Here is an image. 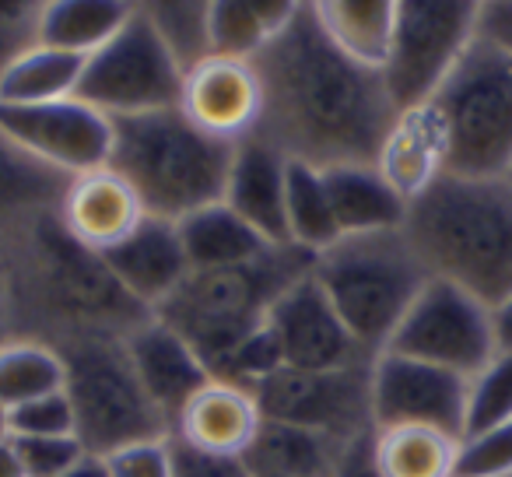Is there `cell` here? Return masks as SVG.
I'll return each mask as SVG.
<instances>
[{"label": "cell", "mask_w": 512, "mask_h": 477, "mask_svg": "<svg viewBox=\"0 0 512 477\" xmlns=\"http://www.w3.org/2000/svg\"><path fill=\"white\" fill-rule=\"evenodd\" d=\"M369 369L372 362L327 372H302L281 365L278 372H271L249 390H253L267 421L313 428V432H323L337 442H358L376 432Z\"/></svg>", "instance_id": "7c38bea8"}, {"label": "cell", "mask_w": 512, "mask_h": 477, "mask_svg": "<svg viewBox=\"0 0 512 477\" xmlns=\"http://www.w3.org/2000/svg\"><path fill=\"white\" fill-rule=\"evenodd\" d=\"M505 179H509V183H512V165H509V172H505Z\"/></svg>", "instance_id": "f907efd6"}, {"label": "cell", "mask_w": 512, "mask_h": 477, "mask_svg": "<svg viewBox=\"0 0 512 477\" xmlns=\"http://www.w3.org/2000/svg\"><path fill=\"white\" fill-rule=\"evenodd\" d=\"M50 0H0V67L36 46L39 18Z\"/></svg>", "instance_id": "f35d334b"}, {"label": "cell", "mask_w": 512, "mask_h": 477, "mask_svg": "<svg viewBox=\"0 0 512 477\" xmlns=\"http://www.w3.org/2000/svg\"><path fill=\"white\" fill-rule=\"evenodd\" d=\"M235 144L193 127L176 109L113 120L109 165L127 179L151 218L183 221L225 197Z\"/></svg>", "instance_id": "5b68a950"}, {"label": "cell", "mask_w": 512, "mask_h": 477, "mask_svg": "<svg viewBox=\"0 0 512 477\" xmlns=\"http://www.w3.org/2000/svg\"><path fill=\"white\" fill-rule=\"evenodd\" d=\"M57 390H64V358L57 348L22 337L0 348V404L8 411Z\"/></svg>", "instance_id": "1f68e13d"}, {"label": "cell", "mask_w": 512, "mask_h": 477, "mask_svg": "<svg viewBox=\"0 0 512 477\" xmlns=\"http://www.w3.org/2000/svg\"><path fill=\"white\" fill-rule=\"evenodd\" d=\"M453 477H460V474H453Z\"/></svg>", "instance_id": "816d5d0a"}, {"label": "cell", "mask_w": 512, "mask_h": 477, "mask_svg": "<svg viewBox=\"0 0 512 477\" xmlns=\"http://www.w3.org/2000/svg\"><path fill=\"white\" fill-rule=\"evenodd\" d=\"M271 43V32L253 15L246 0H207L204 11V50L221 57L253 60Z\"/></svg>", "instance_id": "d6a6232c"}, {"label": "cell", "mask_w": 512, "mask_h": 477, "mask_svg": "<svg viewBox=\"0 0 512 477\" xmlns=\"http://www.w3.org/2000/svg\"><path fill=\"white\" fill-rule=\"evenodd\" d=\"M491 320H495L498 351H512V295L505 302H498L495 309H491Z\"/></svg>", "instance_id": "bcb514c9"}, {"label": "cell", "mask_w": 512, "mask_h": 477, "mask_svg": "<svg viewBox=\"0 0 512 477\" xmlns=\"http://www.w3.org/2000/svg\"><path fill=\"white\" fill-rule=\"evenodd\" d=\"M376 169L407 204L421 197L439 176H446V134L428 102L400 109L379 148Z\"/></svg>", "instance_id": "7402d4cb"}, {"label": "cell", "mask_w": 512, "mask_h": 477, "mask_svg": "<svg viewBox=\"0 0 512 477\" xmlns=\"http://www.w3.org/2000/svg\"><path fill=\"white\" fill-rule=\"evenodd\" d=\"M183 71L186 64L176 57L162 29L144 11H137L120 36L85 57L78 99L106 113L109 120L176 109Z\"/></svg>", "instance_id": "9c48e42d"}, {"label": "cell", "mask_w": 512, "mask_h": 477, "mask_svg": "<svg viewBox=\"0 0 512 477\" xmlns=\"http://www.w3.org/2000/svg\"><path fill=\"white\" fill-rule=\"evenodd\" d=\"M288 158L264 141L260 134H249L235 144L232 169L225 183V204L239 218H246L271 246H288L285 221V193H288Z\"/></svg>", "instance_id": "44dd1931"}, {"label": "cell", "mask_w": 512, "mask_h": 477, "mask_svg": "<svg viewBox=\"0 0 512 477\" xmlns=\"http://www.w3.org/2000/svg\"><path fill=\"white\" fill-rule=\"evenodd\" d=\"M372 460L383 477H453L460 460V439L421 425L376 428Z\"/></svg>", "instance_id": "f546056e"}, {"label": "cell", "mask_w": 512, "mask_h": 477, "mask_svg": "<svg viewBox=\"0 0 512 477\" xmlns=\"http://www.w3.org/2000/svg\"><path fill=\"white\" fill-rule=\"evenodd\" d=\"M274 344L285 369L302 372H327V369H348V365H365L372 355L355 341L348 323L337 316L323 288L316 285L313 271L299 278L267 316Z\"/></svg>", "instance_id": "9a60e30c"}, {"label": "cell", "mask_w": 512, "mask_h": 477, "mask_svg": "<svg viewBox=\"0 0 512 477\" xmlns=\"http://www.w3.org/2000/svg\"><path fill=\"white\" fill-rule=\"evenodd\" d=\"M0 127L64 176L102 169L113 151V120L78 95L43 106H0Z\"/></svg>", "instance_id": "5bb4252c"}, {"label": "cell", "mask_w": 512, "mask_h": 477, "mask_svg": "<svg viewBox=\"0 0 512 477\" xmlns=\"http://www.w3.org/2000/svg\"><path fill=\"white\" fill-rule=\"evenodd\" d=\"M81 71L85 57L43 43L29 46L0 67V106H43V102L74 99Z\"/></svg>", "instance_id": "83f0119b"}, {"label": "cell", "mask_w": 512, "mask_h": 477, "mask_svg": "<svg viewBox=\"0 0 512 477\" xmlns=\"http://www.w3.org/2000/svg\"><path fill=\"white\" fill-rule=\"evenodd\" d=\"M137 11L141 0H50L39 18L36 43L92 57L134 22Z\"/></svg>", "instance_id": "484cf974"}, {"label": "cell", "mask_w": 512, "mask_h": 477, "mask_svg": "<svg viewBox=\"0 0 512 477\" xmlns=\"http://www.w3.org/2000/svg\"><path fill=\"white\" fill-rule=\"evenodd\" d=\"M460 477H512V418L460 439Z\"/></svg>", "instance_id": "d590c367"}, {"label": "cell", "mask_w": 512, "mask_h": 477, "mask_svg": "<svg viewBox=\"0 0 512 477\" xmlns=\"http://www.w3.org/2000/svg\"><path fill=\"white\" fill-rule=\"evenodd\" d=\"M123 348H127V358L141 379L144 393L165 414L169 425L179 407L211 379V369L200 362L190 341L158 316L144 320L134 334L123 337Z\"/></svg>", "instance_id": "d6986e66"}, {"label": "cell", "mask_w": 512, "mask_h": 477, "mask_svg": "<svg viewBox=\"0 0 512 477\" xmlns=\"http://www.w3.org/2000/svg\"><path fill=\"white\" fill-rule=\"evenodd\" d=\"M285 221L288 246L302 253H323L341 239V228L334 221L330 193L323 183V169L292 162L288 165V193H285Z\"/></svg>", "instance_id": "4dcf8cb0"}, {"label": "cell", "mask_w": 512, "mask_h": 477, "mask_svg": "<svg viewBox=\"0 0 512 477\" xmlns=\"http://www.w3.org/2000/svg\"><path fill=\"white\" fill-rule=\"evenodd\" d=\"M348 446L351 442H337L313 428L264 418L246 463L253 477H334Z\"/></svg>", "instance_id": "d4e9b609"}, {"label": "cell", "mask_w": 512, "mask_h": 477, "mask_svg": "<svg viewBox=\"0 0 512 477\" xmlns=\"http://www.w3.org/2000/svg\"><path fill=\"white\" fill-rule=\"evenodd\" d=\"M113 477H169L172 474V449L169 435L162 439H141L116 453L102 456Z\"/></svg>", "instance_id": "ab89813d"}, {"label": "cell", "mask_w": 512, "mask_h": 477, "mask_svg": "<svg viewBox=\"0 0 512 477\" xmlns=\"http://www.w3.org/2000/svg\"><path fill=\"white\" fill-rule=\"evenodd\" d=\"M404 235L432 278L460 285L488 309L512 295V183L439 176L407 204Z\"/></svg>", "instance_id": "3957f363"}, {"label": "cell", "mask_w": 512, "mask_h": 477, "mask_svg": "<svg viewBox=\"0 0 512 477\" xmlns=\"http://www.w3.org/2000/svg\"><path fill=\"white\" fill-rule=\"evenodd\" d=\"M172 474L169 477H253L246 456H225V453H207V449H193L186 442L172 439Z\"/></svg>", "instance_id": "60d3db41"}, {"label": "cell", "mask_w": 512, "mask_h": 477, "mask_svg": "<svg viewBox=\"0 0 512 477\" xmlns=\"http://www.w3.org/2000/svg\"><path fill=\"white\" fill-rule=\"evenodd\" d=\"M141 11L162 29L169 46L186 67L204 57V11L207 0H141Z\"/></svg>", "instance_id": "e575fe53"}, {"label": "cell", "mask_w": 512, "mask_h": 477, "mask_svg": "<svg viewBox=\"0 0 512 477\" xmlns=\"http://www.w3.org/2000/svg\"><path fill=\"white\" fill-rule=\"evenodd\" d=\"M57 218L81 246L95 253H109L148 218V211H144L134 186L113 165H102V169L71 176L64 200L57 207Z\"/></svg>", "instance_id": "e0dca14e"}, {"label": "cell", "mask_w": 512, "mask_h": 477, "mask_svg": "<svg viewBox=\"0 0 512 477\" xmlns=\"http://www.w3.org/2000/svg\"><path fill=\"white\" fill-rule=\"evenodd\" d=\"M11 435H74V411L64 390L11 411Z\"/></svg>", "instance_id": "74e56055"}, {"label": "cell", "mask_w": 512, "mask_h": 477, "mask_svg": "<svg viewBox=\"0 0 512 477\" xmlns=\"http://www.w3.org/2000/svg\"><path fill=\"white\" fill-rule=\"evenodd\" d=\"M179 113L218 141L239 144L264 116V85L253 60L204 53L183 71Z\"/></svg>", "instance_id": "2e32d148"}, {"label": "cell", "mask_w": 512, "mask_h": 477, "mask_svg": "<svg viewBox=\"0 0 512 477\" xmlns=\"http://www.w3.org/2000/svg\"><path fill=\"white\" fill-rule=\"evenodd\" d=\"M60 358L64 393L74 411V435L85 453L109 456L130 442L169 435V421L144 393L123 337H85L64 344Z\"/></svg>", "instance_id": "ba28073f"}, {"label": "cell", "mask_w": 512, "mask_h": 477, "mask_svg": "<svg viewBox=\"0 0 512 477\" xmlns=\"http://www.w3.org/2000/svg\"><path fill=\"white\" fill-rule=\"evenodd\" d=\"M64 477H113V474H109V467H106V460H102V456H92V453H88L85 460H81L78 467L67 470Z\"/></svg>", "instance_id": "c3c4849f"}, {"label": "cell", "mask_w": 512, "mask_h": 477, "mask_svg": "<svg viewBox=\"0 0 512 477\" xmlns=\"http://www.w3.org/2000/svg\"><path fill=\"white\" fill-rule=\"evenodd\" d=\"M260 425H264V411L256 404L253 390L232 379L211 376L176 411L169 435L207 453L246 456Z\"/></svg>", "instance_id": "ac0fdd59"}, {"label": "cell", "mask_w": 512, "mask_h": 477, "mask_svg": "<svg viewBox=\"0 0 512 477\" xmlns=\"http://www.w3.org/2000/svg\"><path fill=\"white\" fill-rule=\"evenodd\" d=\"M0 439H11V411L0 404Z\"/></svg>", "instance_id": "681fc988"}, {"label": "cell", "mask_w": 512, "mask_h": 477, "mask_svg": "<svg viewBox=\"0 0 512 477\" xmlns=\"http://www.w3.org/2000/svg\"><path fill=\"white\" fill-rule=\"evenodd\" d=\"M334 477H383L376 460H372V435H365V439L351 442V446L344 449Z\"/></svg>", "instance_id": "ee69618b"}, {"label": "cell", "mask_w": 512, "mask_h": 477, "mask_svg": "<svg viewBox=\"0 0 512 477\" xmlns=\"http://www.w3.org/2000/svg\"><path fill=\"white\" fill-rule=\"evenodd\" d=\"M264 85L256 134L288 162L334 169L376 165L400 106L383 67L344 53L309 15V4L281 36L253 57Z\"/></svg>", "instance_id": "6da1fadb"}, {"label": "cell", "mask_w": 512, "mask_h": 477, "mask_svg": "<svg viewBox=\"0 0 512 477\" xmlns=\"http://www.w3.org/2000/svg\"><path fill=\"white\" fill-rule=\"evenodd\" d=\"M309 271L313 253L274 246L253 264L190 271L155 316L190 341L211 376H221L242 344L267 327L274 302Z\"/></svg>", "instance_id": "277c9868"}, {"label": "cell", "mask_w": 512, "mask_h": 477, "mask_svg": "<svg viewBox=\"0 0 512 477\" xmlns=\"http://www.w3.org/2000/svg\"><path fill=\"white\" fill-rule=\"evenodd\" d=\"M446 134V172L502 179L512 165V53L477 36L428 99Z\"/></svg>", "instance_id": "52a82bcc"}, {"label": "cell", "mask_w": 512, "mask_h": 477, "mask_svg": "<svg viewBox=\"0 0 512 477\" xmlns=\"http://www.w3.org/2000/svg\"><path fill=\"white\" fill-rule=\"evenodd\" d=\"M11 267L15 337L50 348L85 337H127L151 320V309L130 299L106 257L81 246L57 211L0 232Z\"/></svg>", "instance_id": "7a4b0ae2"}, {"label": "cell", "mask_w": 512, "mask_h": 477, "mask_svg": "<svg viewBox=\"0 0 512 477\" xmlns=\"http://www.w3.org/2000/svg\"><path fill=\"white\" fill-rule=\"evenodd\" d=\"M484 0H397L383 78L400 109L421 106L481 29Z\"/></svg>", "instance_id": "30bf717a"}, {"label": "cell", "mask_w": 512, "mask_h": 477, "mask_svg": "<svg viewBox=\"0 0 512 477\" xmlns=\"http://www.w3.org/2000/svg\"><path fill=\"white\" fill-rule=\"evenodd\" d=\"M25 477H64L85 460L78 435H11Z\"/></svg>", "instance_id": "8d00e7d4"}, {"label": "cell", "mask_w": 512, "mask_h": 477, "mask_svg": "<svg viewBox=\"0 0 512 477\" xmlns=\"http://www.w3.org/2000/svg\"><path fill=\"white\" fill-rule=\"evenodd\" d=\"M71 176L50 169L0 127V232L60 207Z\"/></svg>", "instance_id": "4316f807"}, {"label": "cell", "mask_w": 512, "mask_h": 477, "mask_svg": "<svg viewBox=\"0 0 512 477\" xmlns=\"http://www.w3.org/2000/svg\"><path fill=\"white\" fill-rule=\"evenodd\" d=\"M176 228L179 239H183L186 260H190V271L253 264V260L274 250L264 235L256 232L246 218H239L225 200L186 214L183 221H176Z\"/></svg>", "instance_id": "cb8c5ba5"}, {"label": "cell", "mask_w": 512, "mask_h": 477, "mask_svg": "<svg viewBox=\"0 0 512 477\" xmlns=\"http://www.w3.org/2000/svg\"><path fill=\"white\" fill-rule=\"evenodd\" d=\"M0 477H25L22 463H18V453H15V442L11 439H0Z\"/></svg>", "instance_id": "7dc6e473"}, {"label": "cell", "mask_w": 512, "mask_h": 477, "mask_svg": "<svg viewBox=\"0 0 512 477\" xmlns=\"http://www.w3.org/2000/svg\"><path fill=\"white\" fill-rule=\"evenodd\" d=\"M309 15L344 53L383 67L397 0H309Z\"/></svg>", "instance_id": "f1b7e54d"}, {"label": "cell", "mask_w": 512, "mask_h": 477, "mask_svg": "<svg viewBox=\"0 0 512 477\" xmlns=\"http://www.w3.org/2000/svg\"><path fill=\"white\" fill-rule=\"evenodd\" d=\"M8 341H15V320H11V267H8L4 239H0V348Z\"/></svg>", "instance_id": "f6af8a7d"}, {"label": "cell", "mask_w": 512, "mask_h": 477, "mask_svg": "<svg viewBox=\"0 0 512 477\" xmlns=\"http://www.w3.org/2000/svg\"><path fill=\"white\" fill-rule=\"evenodd\" d=\"M246 4L253 8V15L264 22V29L271 32V39H274L306 11L309 0H246Z\"/></svg>", "instance_id": "b9f144b4"}, {"label": "cell", "mask_w": 512, "mask_h": 477, "mask_svg": "<svg viewBox=\"0 0 512 477\" xmlns=\"http://www.w3.org/2000/svg\"><path fill=\"white\" fill-rule=\"evenodd\" d=\"M383 351H397L470 379L498 355L495 320L481 299L460 285L432 278Z\"/></svg>", "instance_id": "8fae6325"}, {"label": "cell", "mask_w": 512, "mask_h": 477, "mask_svg": "<svg viewBox=\"0 0 512 477\" xmlns=\"http://www.w3.org/2000/svg\"><path fill=\"white\" fill-rule=\"evenodd\" d=\"M313 278L372 358L390 344L421 288L432 281L404 228L341 235L313 257Z\"/></svg>", "instance_id": "8992f818"}, {"label": "cell", "mask_w": 512, "mask_h": 477, "mask_svg": "<svg viewBox=\"0 0 512 477\" xmlns=\"http://www.w3.org/2000/svg\"><path fill=\"white\" fill-rule=\"evenodd\" d=\"M102 257H106L109 271L116 274V281L127 288L130 299H137L151 313H158V306L190 274V260H186L176 221L151 218V214L120 246H113Z\"/></svg>", "instance_id": "ffe728a7"}, {"label": "cell", "mask_w": 512, "mask_h": 477, "mask_svg": "<svg viewBox=\"0 0 512 477\" xmlns=\"http://www.w3.org/2000/svg\"><path fill=\"white\" fill-rule=\"evenodd\" d=\"M334 221L341 235H369L404 228L407 200L386 183L376 165H334L323 169Z\"/></svg>", "instance_id": "603a6c76"}, {"label": "cell", "mask_w": 512, "mask_h": 477, "mask_svg": "<svg viewBox=\"0 0 512 477\" xmlns=\"http://www.w3.org/2000/svg\"><path fill=\"white\" fill-rule=\"evenodd\" d=\"M512 418V351H498L467 383V432L502 425Z\"/></svg>", "instance_id": "836d02e7"}, {"label": "cell", "mask_w": 512, "mask_h": 477, "mask_svg": "<svg viewBox=\"0 0 512 477\" xmlns=\"http://www.w3.org/2000/svg\"><path fill=\"white\" fill-rule=\"evenodd\" d=\"M477 36L491 39V43L512 53V0H484Z\"/></svg>", "instance_id": "7bdbcfd3"}, {"label": "cell", "mask_w": 512, "mask_h": 477, "mask_svg": "<svg viewBox=\"0 0 512 477\" xmlns=\"http://www.w3.org/2000/svg\"><path fill=\"white\" fill-rule=\"evenodd\" d=\"M467 376L418 362V358L379 351L369 369L372 425L439 428L456 439L467 432Z\"/></svg>", "instance_id": "4fadbf2b"}]
</instances>
